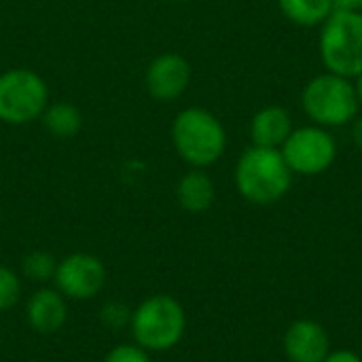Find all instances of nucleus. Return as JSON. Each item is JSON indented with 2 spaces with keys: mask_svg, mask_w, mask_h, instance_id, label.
I'll use <instances>...</instances> for the list:
<instances>
[{
  "mask_svg": "<svg viewBox=\"0 0 362 362\" xmlns=\"http://www.w3.org/2000/svg\"><path fill=\"white\" fill-rule=\"evenodd\" d=\"M21 299V280L15 269L0 265V312L13 310Z\"/></svg>",
  "mask_w": 362,
  "mask_h": 362,
  "instance_id": "nucleus-17",
  "label": "nucleus"
},
{
  "mask_svg": "<svg viewBox=\"0 0 362 362\" xmlns=\"http://www.w3.org/2000/svg\"><path fill=\"white\" fill-rule=\"evenodd\" d=\"M102 362H151V352L138 344H119L106 352Z\"/></svg>",
  "mask_w": 362,
  "mask_h": 362,
  "instance_id": "nucleus-19",
  "label": "nucleus"
},
{
  "mask_svg": "<svg viewBox=\"0 0 362 362\" xmlns=\"http://www.w3.org/2000/svg\"><path fill=\"white\" fill-rule=\"evenodd\" d=\"M235 182L246 199L255 204H272L288 191L291 168L280 151L252 146L242 155L235 168Z\"/></svg>",
  "mask_w": 362,
  "mask_h": 362,
  "instance_id": "nucleus-2",
  "label": "nucleus"
},
{
  "mask_svg": "<svg viewBox=\"0 0 362 362\" xmlns=\"http://www.w3.org/2000/svg\"><path fill=\"white\" fill-rule=\"evenodd\" d=\"M172 142L176 153L187 163L204 168L223 155L227 136L221 121L212 112L204 108H187L174 119Z\"/></svg>",
  "mask_w": 362,
  "mask_h": 362,
  "instance_id": "nucleus-3",
  "label": "nucleus"
},
{
  "mask_svg": "<svg viewBox=\"0 0 362 362\" xmlns=\"http://www.w3.org/2000/svg\"><path fill=\"white\" fill-rule=\"evenodd\" d=\"M320 51L327 68L339 76L362 74V15L358 11H335L327 17Z\"/></svg>",
  "mask_w": 362,
  "mask_h": 362,
  "instance_id": "nucleus-4",
  "label": "nucleus"
},
{
  "mask_svg": "<svg viewBox=\"0 0 362 362\" xmlns=\"http://www.w3.org/2000/svg\"><path fill=\"white\" fill-rule=\"evenodd\" d=\"M68 320V299L51 286L34 291L25 303V322L38 335H53Z\"/></svg>",
  "mask_w": 362,
  "mask_h": 362,
  "instance_id": "nucleus-10",
  "label": "nucleus"
},
{
  "mask_svg": "<svg viewBox=\"0 0 362 362\" xmlns=\"http://www.w3.org/2000/svg\"><path fill=\"white\" fill-rule=\"evenodd\" d=\"M57 269V259L51 252L45 250H34L30 255L23 257L21 261V274L25 280L34 282V284H47L53 280Z\"/></svg>",
  "mask_w": 362,
  "mask_h": 362,
  "instance_id": "nucleus-16",
  "label": "nucleus"
},
{
  "mask_svg": "<svg viewBox=\"0 0 362 362\" xmlns=\"http://www.w3.org/2000/svg\"><path fill=\"white\" fill-rule=\"evenodd\" d=\"M49 104L47 83L30 68H11L0 74V121L25 125L40 119Z\"/></svg>",
  "mask_w": 362,
  "mask_h": 362,
  "instance_id": "nucleus-5",
  "label": "nucleus"
},
{
  "mask_svg": "<svg viewBox=\"0 0 362 362\" xmlns=\"http://www.w3.org/2000/svg\"><path fill=\"white\" fill-rule=\"evenodd\" d=\"M333 6L339 11H358L362 8V0H333Z\"/></svg>",
  "mask_w": 362,
  "mask_h": 362,
  "instance_id": "nucleus-21",
  "label": "nucleus"
},
{
  "mask_svg": "<svg viewBox=\"0 0 362 362\" xmlns=\"http://www.w3.org/2000/svg\"><path fill=\"white\" fill-rule=\"evenodd\" d=\"M356 95H358V102H362V74L358 78V85H356Z\"/></svg>",
  "mask_w": 362,
  "mask_h": 362,
  "instance_id": "nucleus-23",
  "label": "nucleus"
},
{
  "mask_svg": "<svg viewBox=\"0 0 362 362\" xmlns=\"http://www.w3.org/2000/svg\"><path fill=\"white\" fill-rule=\"evenodd\" d=\"M176 197L182 210L193 214L206 212L214 202V185L204 172L193 170L180 178L176 187Z\"/></svg>",
  "mask_w": 362,
  "mask_h": 362,
  "instance_id": "nucleus-13",
  "label": "nucleus"
},
{
  "mask_svg": "<svg viewBox=\"0 0 362 362\" xmlns=\"http://www.w3.org/2000/svg\"><path fill=\"white\" fill-rule=\"evenodd\" d=\"M284 161L299 174H320L335 159V140L318 127L293 132L284 142Z\"/></svg>",
  "mask_w": 362,
  "mask_h": 362,
  "instance_id": "nucleus-8",
  "label": "nucleus"
},
{
  "mask_svg": "<svg viewBox=\"0 0 362 362\" xmlns=\"http://www.w3.org/2000/svg\"><path fill=\"white\" fill-rule=\"evenodd\" d=\"M280 6L288 19L301 25H316L327 21L333 11V0H280Z\"/></svg>",
  "mask_w": 362,
  "mask_h": 362,
  "instance_id": "nucleus-15",
  "label": "nucleus"
},
{
  "mask_svg": "<svg viewBox=\"0 0 362 362\" xmlns=\"http://www.w3.org/2000/svg\"><path fill=\"white\" fill-rule=\"evenodd\" d=\"M174 2H178V0H174Z\"/></svg>",
  "mask_w": 362,
  "mask_h": 362,
  "instance_id": "nucleus-24",
  "label": "nucleus"
},
{
  "mask_svg": "<svg viewBox=\"0 0 362 362\" xmlns=\"http://www.w3.org/2000/svg\"><path fill=\"white\" fill-rule=\"evenodd\" d=\"M305 112L322 125H346L358 110L356 89L339 74H322L303 91Z\"/></svg>",
  "mask_w": 362,
  "mask_h": 362,
  "instance_id": "nucleus-6",
  "label": "nucleus"
},
{
  "mask_svg": "<svg viewBox=\"0 0 362 362\" xmlns=\"http://www.w3.org/2000/svg\"><path fill=\"white\" fill-rule=\"evenodd\" d=\"M185 308L170 295H153L132 310L129 331L134 344L146 352H168L185 335Z\"/></svg>",
  "mask_w": 362,
  "mask_h": 362,
  "instance_id": "nucleus-1",
  "label": "nucleus"
},
{
  "mask_svg": "<svg viewBox=\"0 0 362 362\" xmlns=\"http://www.w3.org/2000/svg\"><path fill=\"white\" fill-rule=\"evenodd\" d=\"M53 282L68 301H91L106 286V267L95 255L72 252L57 261Z\"/></svg>",
  "mask_w": 362,
  "mask_h": 362,
  "instance_id": "nucleus-7",
  "label": "nucleus"
},
{
  "mask_svg": "<svg viewBox=\"0 0 362 362\" xmlns=\"http://www.w3.org/2000/svg\"><path fill=\"white\" fill-rule=\"evenodd\" d=\"M352 136H354V140H356V144L362 148V119H358L356 123H354V129H352Z\"/></svg>",
  "mask_w": 362,
  "mask_h": 362,
  "instance_id": "nucleus-22",
  "label": "nucleus"
},
{
  "mask_svg": "<svg viewBox=\"0 0 362 362\" xmlns=\"http://www.w3.org/2000/svg\"><path fill=\"white\" fill-rule=\"evenodd\" d=\"M129 320H132V310L125 303L108 301L100 308V322L110 331H119L125 327L129 329Z\"/></svg>",
  "mask_w": 362,
  "mask_h": 362,
  "instance_id": "nucleus-18",
  "label": "nucleus"
},
{
  "mask_svg": "<svg viewBox=\"0 0 362 362\" xmlns=\"http://www.w3.org/2000/svg\"><path fill=\"white\" fill-rule=\"evenodd\" d=\"M284 348L293 362H322L329 356V337L320 325L299 320L286 331Z\"/></svg>",
  "mask_w": 362,
  "mask_h": 362,
  "instance_id": "nucleus-11",
  "label": "nucleus"
},
{
  "mask_svg": "<svg viewBox=\"0 0 362 362\" xmlns=\"http://www.w3.org/2000/svg\"><path fill=\"white\" fill-rule=\"evenodd\" d=\"M322 362H361V358L352 352H333Z\"/></svg>",
  "mask_w": 362,
  "mask_h": 362,
  "instance_id": "nucleus-20",
  "label": "nucleus"
},
{
  "mask_svg": "<svg viewBox=\"0 0 362 362\" xmlns=\"http://www.w3.org/2000/svg\"><path fill=\"white\" fill-rule=\"evenodd\" d=\"M40 121H42V127L53 138H59V140L74 138L81 132V127H83V115L70 102L47 104L45 112L40 115Z\"/></svg>",
  "mask_w": 362,
  "mask_h": 362,
  "instance_id": "nucleus-14",
  "label": "nucleus"
},
{
  "mask_svg": "<svg viewBox=\"0 0 362 362\" xmlns=\"http://www.w3.org/2000/svg\"><path fill=\"white\" fill-rule=\"evenodd\" d=\"M291 136V117L284 108L269 106L257 112L252 119V140L255 146L276 148Z\"/></svg>",
  "mask_w": 362,
  "mask_h": 362,
  "instance_id": "nucleus-12",
  "label": "nucleus"
},
{
  "mask_svg": "<svg viewBox=\"0 0 362 362\" xmlns=\"http://www.w3.org/2000/svg\"><path fill=\"white\" fill-rule=\"evenodd\" d=\"M191 81V66L178 53H163L155 57L144 74L148 93L159 102L176 100L185 93Z\"/></svg>",
  "mask_w": 362,
  "mask_h": 362,
  "instance_id": "nucleus-9",
  "label": "nucleus"
}]
</instances>
